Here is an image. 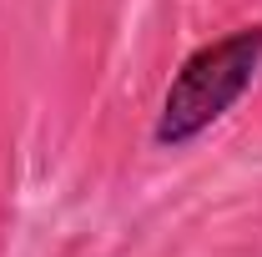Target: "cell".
Masks as SVG:
<instances>
[{
    "instance_id": "cell-1",
    "label": "cell",
    "mask_w": 262,
    "mask_h": 257,
    "mask_svg": "<svg viewBox=\"0 0 262 257\" xmlns=\"http://www.w3.org/2000/svg\"><path fill=\"white\" fill-rule=\"evenodd\" d=\"M257 66H262V26H242V31L192 51L166 86V101H162V116H157L151 136L162 146H182V141L202 136L212 121H222L242 101Z\"/></svg>"
}]
</instances>
